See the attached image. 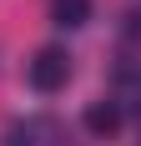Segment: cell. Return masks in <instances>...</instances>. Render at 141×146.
Instances as JSON below:
<instances>
[{"label": "cell", "instance_id": "cell-1", "mask_svg": "<svg viewBox=\"0 0 141 146\" xmlns=\"http://www.w3.org/2000/svg\"><path fill=\"white\" fill-rule=\"evenodd\" d=\"M70 81V56L61 50V45H45V50H35V60H30V86L41 91V96H51V91H66Z\"/></svg>", "mask_w": 141, "mask_h": 146}, {"label": "cell", "instance_id": "cell-2", "mask_svg": "<svg viewBox=\"0 0 141 146\" xmlns=\"http://www.w3.org/2000/svg\"><path fill=\"white\" fill-rule=\"evenodd\" d=\"M86 126H91L96 136H111L116 126H121V111H116L111 101H101V106H91V111H86Z\"/></svg>", "mask_w": 141, "mask_h": 146}, {"label": "cell", "instance_id": "cell-3", "mask_svg": "<svg viewBox=\"0 0 141 146\" xmlns=\"http://www.w3.org/2000/svg\"><path fill=\"white\" fill-rule=\"evenodd\" d=\"M51 15H56V25H86L91 0H56V5H51Z\"/></svg>", "mask_w": 141, "mask_h": 146}]
</instances>
